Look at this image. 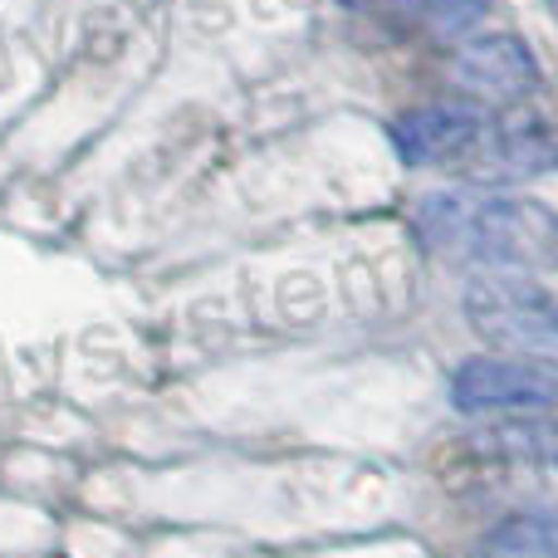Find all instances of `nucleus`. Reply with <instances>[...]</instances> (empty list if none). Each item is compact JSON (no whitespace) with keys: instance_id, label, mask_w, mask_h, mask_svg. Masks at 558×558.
Wrapping results in <instances>:
<instances>
[{"instance_id":"39448f33","label":"nucleus","mask_w":558,"mask_h":558,"mask_svg":"<svg viewBox=\"0 0 558 558\" xmlns=\"http://www.w3.org/2000/svg\"><path fill=\"white\" fill-rule=\"evenodd\" d=\"M451 74L461 88H471L481 98H500V104H514L539 84V64H534L530 45L520 35H485L475 45H465L456 54Z\"/></svg>"},{"instance_id":"7ed1b4c3","label":"nucleus","mask_w":558,"mask_h":558,"mask_svg":"<svg viewBox=\"0 0 558 558\" xmlns=\"http://www.w3.org/2000/svg\"><path fill=\"white\" fill-rule=\"evenodd\" d=\"M451 407L465 416L554 412L558 373L530 357H471L451 373Z\"/></svg>"},{"instance_id":"20e7f679","label":"nucleus","mask_w":558,"mask_h":558,"mask_svg":"<svg viewBox=\"0 0 558 558\" xmlns=\"http://www.w3.org/2000/svg\"><path fill=\"white\" fill-rule=\"evenodd\" d=\"M485 137V113L475 104H426L392 123V147L407 167H436L475 153Z\"/></svg>"},{"instance_id":"f257e3e1","label":"nucleus","mask_w":558,"mask_h":558,"mask_svg":"<svg viewBox=\"0 0 558 558\" xmlns=\"http://www.w3.org/2000/svg\"><path fill=\"white\" fill-rule=\"evenodd\" d=\"M416 241L451 265L490 275L558 270V216L539 202L481 192H432L416 202Z\"/></svg>"},{"instance_id":"1a4fd4ad","label":"nucleus","mask_w":558,"mask_h":558,"mask_svg":"<svg viewBox=\"0 0 558 558\" xmlns=\"http://www.w3.org/2000/svg\"><path fill=\"white\" fill-rule=\"evenodd\" d=\"M412 15H422L432 29H441V35H461V29L481 25L485 15H490V0H402Z\"/></svg>"},{"instance_id":"423d86ee","label":"nucleus","mask_w":558,"mask_h":558,"mask_svg":"<svg viewBox=\"0 0 558 558\" xmlns=\"http://www.w3.org/2000/svg\"><path fill=\"white\" fill-rule=\"evenodd\" d=\"M485 172L495 177H539L558 172V133L534 118H500L485 128Z\"/></svg>"},{"instance_id":"6e6552de","label":"nucleus","mask_w":558,"mask_h":558,"mask_svg":"<svg viewBox=\"0 0 558 558\" xmlns=\"http://www.w3.org/2000/svg\"><path fill=\"white\" fill-rule=\"evenodd\" d=\"M490 558H558V510H524L490 530Z\"/></svg>"},{"instance_id":"0eeeda50","label":"nucleus","mask_w":558,"mask_h":558,"mask_svg":"<svg viewBox=\"0 0 558 558\" xmlns=\"http://www.w3.org/2000/svg\"><path fill=\"white\" fill-rule=\"evenodd\" d=\"M481 446L510 456L524 465H558V416L549 412H520L510 422H495L481 436Z\"/></svg>"},{"instance_id":"f03ea898","label":"nucleus","mask_w":558,"mask_h":558,"mask_svg":"<svg viewBox=\"0 0 558 558\" xmlns=\"http://www.w3.org/2000/svg\"><path fill=\"white\" fill-rule=\"evenodd\" d=\"M465 324L500 353L558 367V299L524 275H485L465 289Z\"/></svg>"},{"instance_id":"9d476101","label":"nucleus","mask_w":558,"mask_h":558,"mask_svg":"<svg viewBox=\"0 0 558 558\" xmlns=\"http://www.w3.org/2000/svg\"><path fill=\"white\" fill-rule=\"evenodd\" d=\"M544 5H549V10H554V15H558V0H544Z\"/></svg>"}]
</instances>
